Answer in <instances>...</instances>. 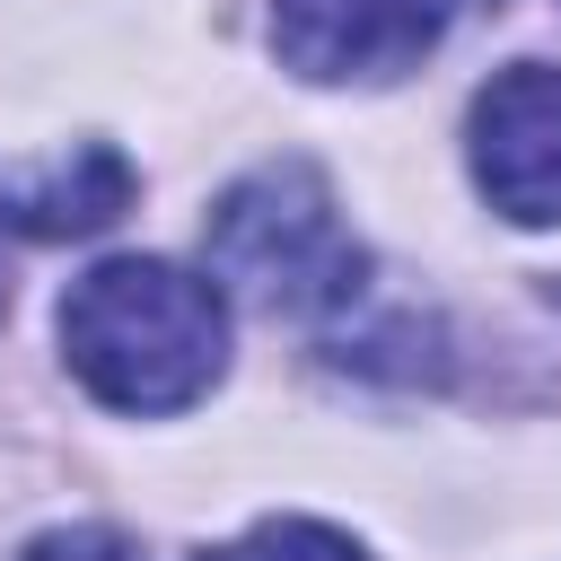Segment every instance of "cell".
<instances>
[{
    "mask_svg": "<svg viewBox=\"0 0 561 561\" xmlns=\"http://www.w3.org/2000/svg\"><path fill=\"white\" fill-rule=\"evenodd\" d=\"M61 359L105 412H184L228 368V298L167 254H114L70 280Z\"/></svg>",
    "mask_w": 561,
    "mask_h": 561,
    "instance_id": "1",
    "label": "cell"
},
{
    "mask_svg": "<svg viewBox=\"0 0 561 561\" xmlns=\"http://www.w3.org/2000/svg\"><path fill=\"white\" fill-rule=\"evenodd\" d=\"M202 254H210L219 298L237 289L263 316H324V307H351L368 280V245L351 237L333 184L307 158H272V167L237 175L210 202Z\"/></svg>",
    "mask_w": 561,
    "mask_h": 561,
    "instance_id": "2",
    "label": "cell"
},
{
    "mask_svg": "<svg viewBox=\"0 0 561 561\" xmlns=\"http://www.w3.org/2000/svg\"><path fill=\"white\" fill-rule=\"evenodd\" d=\"M473 184L517 228H561V70L508 61L465 114Z\"/></svg>",
    "mask_w": 561,
    "mask_h": 561,
    "instance_id": "3",
    "label": "cell"
},
{
    "mask_svg": "<svg viewBox=\"0 0 561 561\" xmlns=\"http://www.w3.org/2000/svg\"><path fill=\"white\" fill-rule=\"evenodd\" d=\"M447 18L456 0H272V53L316 88H368L412 70Z\"/></svg>",
    "mask_w": 561,
    "mask_h": 561,
    "instance_id": "4",
    "label": "cell"
},
{
    "mask_svg": "<svg viewBox=\"0 0 561 561\" xmlns=\"http://www.w3.org/2000/svg\"><path fill=\"white\" fill-rule=\"evenodd\" d=\"M131 158L105 140L53 149V158H9L0 167V228L18 237H96L105 219H123L131 202Z\"/></svg>",
    "mask_w": 561,
    "mask_h": 561,
    "instance_id": "5",
    "label": "cell"
},
{
    "mask_svg": "<svg viewBox=\"0 0 561 561\" xmlns=\"http://www.w3.org/2000/svg\"><path fill=\"white\" fill-rule=\"evenodd\" d=\"M202 561H368V552L324 517H263V526H245L237 543H219Z\"/></svg>",
    "mask_w": 561,
    "mask_h": 561,
    "instance_id": "6",
    "label": "cell"
},
{
    "mask_svg": "<svg viewBox=\"0 0 561 561\" xmlns=\"http://www.w3.org/2000/svg\"><path fill=\"white\" fill-rule=\"evenodd\" d=\"M18 561H140V543H123L114 526H53V535H35Z\"/></svg>",
    "mask_w": 561,
    "mask_h": 561,
    "instance_id": "7",
    "label": "cell"
}]
</instances>
